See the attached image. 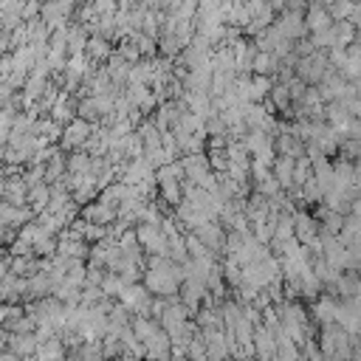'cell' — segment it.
Here are the masks:
<instances>
[{"mask_svg":"<svg viewBox=\"0 0 361 361\" xmlns=\"http://www.w3.org/2000/svg\"><path fill=\"white\" fill-rule=\"evenodd\" d=\"M330 68H333V65H330V54H327V51H316V54L302 56V59L296 62V76L305 79L307 85H322V79L327 76Z\"/></svg>","mask_w":361,"mask_h":361,"instance_id":"1","label":"cell"},{"mask_svg":"<svg viewBox=\"0 0 361 361\" xmlns=\"http://www.w3.org/2000/svg\"><path fill=\"white\" fill-rule=\"evenodd\" d=\"M152 296L149 288L144 282H133V285H124L118 302L133 313V316H149V305H152Z\"/></svg>","mask_w":361,"mask_h":361,"instance_id":"2","label":"cell"},{"mask_svg":"<svg viewBox=\"0 0 361 361\" xmlns=\"http://www.w3.org/2000/svg\"><path fill=\"white\" fill-rule=\"evenodd\" d=\"M93 130H96V124H93V121H85V118H79V116H76L71 124H65L62 138H59V147H62L65 152L85 149V144H87V138L93 135Z\"/></svg>","mask_w":361,"mask_h":361,"instance_id":"3","label":"cell"},{"mask_svg":"<svg viewBox=\"0 0 361 361\" xmlns=\"http://www.w3.org/2000/svg\"><path fill=\"white\" fill-rule=\"evenodd\" d=\"M276 25H279V31H282L288 39H293V42L310 34V31H307V23H305V11H302V8H293V6H285V8L276 14Z\"/></svg>","mask_w":361,"mask_h":361,"instance_id":"4","label":"cell"},{"mask_svg":"<svg viewBox=\"0 0 361 361\" xmlns=\"http://www.w3.org/2000/svg\"><path fill=\"white\" fill-rule=\"evenodd\" d=\"M144 347H147V361H172L175 358V350H172V336L161 327L158 333H152L147 341H144Z\"/></svg>","mask_w":361,"mask_h":361,"instance_id":"5","label":"cell"},{"mask_svg":"<svg viewBox=\"0 0 361 361\" xmlns=\"http://www.w3.org/2000/svg\"><path fill=\"white\" fill-rule=\"evenodd\" d=\"M73 6H76V0H42V20L51 28H62V25H68Z\"/></svg>","mask_w":361,"mask_h":361,"instance_id":"6","label":"cell"},{"mask_svg":"<svg viewBox=\"0 0 361 361\" xmlns=\"http://www.w3.org/2000/svg\"><path fill=\"white\" fill-rule=\"evenodd\" d=\"M82 217L87 220V223H99V226H113L116 220H118V206H113V203H107V200H93V203H87V206H82Z\"/></svg>","mask_w":361,"mask_h":361,"instance_id":"7","label":"cell"},{"mask_svg":"<svg viewBox=\"0 0 361 361\" xmlns=\"http://www.w3.org/2000/svg\"><path fill=\"white\" fill-rule=\"evenodd\" d=\"M3 347H8L17 355L28 358V355H37L39 338H37V333H11V330H3Z\"/></svg>","mask_w":361,"mask_h":361,"instance_id":"8","label":"cell"},{"mask_svg":"<svg viewBox=\"0 0 361 361\" xmlns=\"http://www.w3.org/2000/svg\"><path fill=\"white\" fill-rule=\"evenodd\" d=\"M220 259H223V245H226V228L220 226V220H206V223H200L197 228H192Z\"/></svg>","mask_w":361,"mask_h":361,"instance_id":"9","label":"cell"},{"mask_svg":"<svg viewBox=\"0 0 361 361\" xmlns=\"http://www.w3.org/2000/svg\"><path fill=\"white\" fill-rule=\"evenodd\" d=\"M336 310H338V296H333V293H322L316 302H310V319L319 327L333 324L336 322Z\"/></svg>","mask_w":361,"mask_h":361,"instance_id":"10","label":"cell"},{"mask_svg":"<svg viewBox=\"0 0 361 361\" xmlns=\"http://www.w3.org/2000/svg\"><path fill=\"white\" fill-rule=\"evenodd\" d=\"M254 347H257V358L262 361H276V353H279V338L271 327L259 324L254 330Z\"/></svg>","mask_w":361,"mask_h":361,"instance_id":"11","label":"cell"},{"mask_svg":"<svg viewBox=\"0 0 361 361\" xmlns=\"http://www.w3.org/2000/svg\"><path fill=\"white\" fill-rule=\"evenodd\" d=\"M305 23H307V31L316 34V31H324V28H333V14H330V6L319 3V0H310L307 11H305Z\"/></svg>","mask_w":361,"mask_h":361,"instance_id":"12","label":"cell"},{"mask_svg":"<svg viewBox=\"0 0 361 361\" xmlns=\"http://www.w3.org/2000/svg\"><path fill=\"white\" fill-rule=\"evenodd\" d=\"M274 175H276V180L282 183V189L285 192H290V189H296V158L293 155H276V161H274Z\"/></svg>","mask_w":361,"mask_h":361,"instance_id":"13","label":"cell"},{"mask_svg":"<svg viewBox=\"0 0 361 361\" xmlns=\"http://www.w3.org/2000/svg\"><path fill=\"white\" fill-rule=\"evenodd\" d=\"M76 104H79V102H73V99H71V93H68V90H62V93H59V99H56V104L51 107V113H48V116L65 127V124H71V121L79 116V113H76Z\"/></svg>","mask_w":361,"mask_h":361,"instance_id":"14","label":"cell"},{"mask_svg":"<svg viewBox=\"0 0 361 361\" xmlns=\"http://www.w3.org/2000/svg\"><path fill=\"white\" fill-rule=\"evenodd\" d=\"M324 118H327L330 127H336L338 133L347 135V127H350V121H353V113L347 110L344 102H327V107H324Z\"/></svg>","mask_w":361,"mask_h":361,"instance_id":"15","label":"cell"},{"mask_svg":"<svg viewBox=\"0 0 361 361\" xmlns=\"http://www.w3.org/2000/svg\"><path fill=\"white\" fill-rule=\"evenodd\" d=\"M104 68H107V73H110V79L118 85V87H127V82H130V71H133V62H127L118 51L104 62Z\"/></svg>","mask_w":361,"mask_h":361,"instance_id":"16","label":"cell"},{"mask_svg":"<svg viewBox=\"0 0 361 361\" xmlns=\"http://www.w3.org/2000/svg\"><path fill=\"white\" fill-rule=\"evenodd\" d=\"M85 54L90 56L93 65H102V62H107L116 51H113V45H110V39H104V37H99V34H90V42H87Z\"/></svg>","mask_w":361,"mask_h":361,"instance_id":"17","label":"cell"},{"mask_svg":"<svg viewBox=\"0 0 361 361\" xmlns=\"http://www.w3.org/2000/svg\"><path fill=\"white\" fill-rule=\"evenodd\" d=\"M37 358L39 361H65L68 358V344L62 341V336H54V338H48V341L39 344Z\"/></svg>","mask_w":361,"mask_h":361,"instance_id":"18","label":"cell"},{"mask_svg":"<svg viewBox=\"0 0 361 361\" xmlns=\"http://www.w3.org/2000/svg\"><path fill=\"white\" fill-rule=\"evenodd\" d=\"M279 68H282V59H279L276 54H271V51H259V54L254 56V73H257V76H274V79H276Z\"/></svg>","mask_w":361,"mask_h":361,"instance_id":"19","label":"cell"},{"mask_svg":"<svg viewBox=\"0 0 361 361\" xmlns=\"http://www.w3.org/2000/svg\"><path fill=\"white\" fill-rule=\"evenodd\" d=\"M51 197H54V189H51V183H45V180L28 189V206H31V209H34L37 214L48 209V203H51Z\"/></svg>","mask_w":361,"mask_h":361,"instance_id":"20","label":"cell"},{"mask_svg":"<svg viewBox=\"0 0 361 361\" xmlns=\"http://www.w3.org/2000/svg\"><path fill=\"white\" fill-rule=\"evenodd\" d=\"M316 217H319V223H322V231H327V234H341V228H344V214H338V212H333V209H327L324 203L316 209Z\"/></svg>","mask_w":361,"mask_h":361,"instance_id":"21","label":"cell"},{"mask_svg":"<svg viewBox=\"0 0 361 361\" xmlns=\"http://www.w3.org/2000/svg\"><path fill=\"white\" fill-rule=\"evenodd\" d=\"M299 285H302V299H307V302H316V299H319V296L327 290V288H324V282L316 276V271H313V268L302 274Z\"/></svg>","mask_w":361,"mask_h":361,"instance_id":"22","label":"cell"},{"mask_svg":"<svg viewBox=\"0 0 361 361\" xmlns=\"http://www.w3.org/2000/svg\"><path fill=\"white\" fill-rule=\"evenodd\" d=\"M68 172L73 175H87L93 172V155L87 149H73L68 152Z\"/></svg>","mask_w":361,"mask_h":361,"instance_id":"23","label":"cell"},{"mask_svg":"<svg viewBox=\"0 0 361 361\" xmlns=\"http://www.w3.org/2000/svg\"><path fill=\"white\" fill-rule=\"evenodd\" d=\"M271 102H274V107L279 110V113H288L290 107H293V96H290V87L285 85V82H274V87H271V96H268Z\"/></svg>","mask_w":361,"mask_h":361,"instance_id":"24","label":"cell"},{"mask_svg":"<svg viewBox=\"0 0 361 361\" xmlns=\"http://www.w3.org/2000/svg\"><path fill=\"white\" fill-rule=\"evenodd\" d=\"M336 37H338V48H350L358 39V25L353 20H336Z\"/></svg>","mask_w":361,"mask_h":361,"instance_id":"25","label":"cell"},{"mask_svg":"<svg viewBox=\"0 0 361 361\" xmlns=\"http://www.w3.org/2000/svg\"><path fill=\"white\" fill-rule=\"evenodd\" d=\"M76 113H79V118H85V121H93V124L102 121V107H99L96 96H85V99H79Z\"/></svg>","mask_w":361,"mask_h":361,"instance_id":"26","label":"cell"},{"mask_svg":"<svg viewBox=\"0 0 361 361\" xmlns=\"http://www.w3.org/2000/svg\"><path fill=\"white\" fill-rule=\"evenodd\" d=\"M102 350H104V358H107V361H116V358H121V355L127 353L121 336H116V333H107V336L102 338Z\"/></svg>","mask_w":361,"mask_h":361,"instance_id":"27","label":"cell"},{"mask_svg":"<svg viewBox=\"0 0 361 361\" xmlns=\"http://www.w3.org/2000/svg\"><path fill=\"white\" fill-rule=\"evenodd\" d=\"M124 279H121V274H116V271H107L104 274V279H102V290H104V296H110V299H118L121 296V290H124Z\"/></svg>","mask_w":361,"mask_h":361,"instance_id":"28","label":"cell"},{"mask_svg":"<svg viewBox=\"0 0 361 361\" xmlns=\"http://www.w3.org/2000/svg\"><path fill=\"white\" fill-rule=\"evenodd\" d=\"M79 358L82 361H107L104 358V350H102V338L99 341H85L79 347Z\"/></svg>","mask_w":361,"mask_h":361,"instance_id":"29","label":"cell"},{"mask_svg":"<svg viewBox=\"0 0 361 361\" xmlns=\"http://www.w3.org/2000/svg\"><path fill=\"white\" fill-rule=\"evenodd\" d=\"M254 189H257V192H262L265 197H276L279 192H285V189H282V183L276 180V175H274V172H271L268 178H262V180H257V183H254Z\"/></svg>","mask_w":361,"mask_h":361,"instance_id":"30","label":"cell"},{"mask_svg":"<svg viewBox=\"0 0 361 361\" xmlns=\"http://www.w3.org/2000/svg\"><path fill=\"white\" fill-rule=\"evenodd\" d=\"M206 133H209V135H231V133H228V124H226V118H223L220 113H212V116L206 118Z\"/></svg>","mask_w":361,"mask_h":361,"instance_id":"31","label":"cell"},{"mask_svg":"<svg viewBox=\"0 0 361 361\" xmlns=\"http://www.w3.org/2000/svg\"><path fill=\"white\" fill-rule=\"evenodd\" d=\"M206 152H209V164H212V169H214V172H228L231 158H228V152H226V149H206Z\"/></svg>","mask_w":361,"mask_h":361,"instance_id":"32","label":"cell"},{"mask_svg":"<svg viewBox=\"0 0 361 361\" xmlns=\"http://www.w3.org/2000/svg\"><path fill=\"white\" fill-rule=\"evenodd\" d=\"M347 271H361V240L347 245Z\"/></svg>","mask_w":361,"mask_h":361,"instance_id":"33","label":"cell"},{"mask_svg":"<svg viewBox=\"0 0 361 361\" xmlns=\"http://www.w3.org/2000/svg\"><path fill=\"white\" fill-rule=\"evenodd\" d=\"M96 14H116L118 11V0H90Z\"/></svg>","mask_w":361,"mask_h":361,"instance_id":"34","label":"cell"},{"mask_svg":"<svg viewBox=\"0 0 361 361\" xmlns=\"http://www.w3.org/2000/svg\"><path fill=\"white\" fill-rule=\"evenodd\" d=\"M228 141H231V135H209V149H226L228 147Z\"/></svg>","mask_w":361,"mask_h":361,"instance_id":"35","label":"cell"},{"mask_svg":"<svg viewBox=\"0 0 361 361\" xmlns=\"http://www.w3.org/2000/svg\"><path fill=\"white\" fill-rule=\"evenodd\" d=\"M0 361H23V355H17L14 350H8V347H3V355H0Z\"/></svg>","mask_w":361,"mask_h":361,"instance_id":"36","label":"cell"},{"mask_svg":"<svg viewBox=\"0 0 361 361\" xmlns=\"http://www.w3.org/2000/svg\"><path fill=\"white\" fill-rule=\"evenodd\" d=\"M350 214H358V217H361V195L353 200V212H350Z\"/></svg>","mask_w":361,"mask_h":361,"instance_id":"37","label":"cell"},{"mask_svg":"<svg viewBox=\"0 0 361 361\" xmlns=\"http://www.w3.org/2000/svg\"><path fill=\"white\" fill-rule=\"evenodd\" d=\"M116 361H141V358H138V355H133V353H124V355H121V358H116Z\"/></svg>","mask_w":361,"mask_h":361,"instance_id":"38","label":"cell"},{"mask_svg":"<svg viewBox=\"0 0 361 361\" xmlns=\"http://www.w3.org/2000/svg\"><path fill=\"white\" fill-rule=\"evenodd\" d=\"M271 3H274V6H276V11H282V8H285V6H288V3H290V0H271Z\"/></svg>","mask_w":361,"mask_h":361,"instance_id":"39","label":"cell"},{"mask_svg":"<svg viewBox=\"0 0 361 361\" xmlns=\"http://www.w3.org/2000/svg\"><path fill=\"white\" fill-rule=\"evenodd\" d=\"M172 361H189V358H186V355H175Z\"/></svg>","mask_w":361,"mask_h":361,"instance_id":"40","label":"cell"},{"mask_svg":"<svg viewBox=\"0 0 361 361\" xmlns=\"http://www.w3.org/2000/svg\"><path fill=\"white\" fill-rule=\"evenodd\" d=\"M23 361H39V358H37V355H28V358H23Z\"/></svg>","mask_w":361,"mask_h":361,"instance_id":"41","label":"cell"},{"mask_svg":"<svg viewBox=\"0 0 361 361\" xmlns=\"http://www.w3.org/2000/svg\"><path fill=\"white\" fill-rule=\"evenodd\" d=\"M355 189H358V195H361V178H358V180H355Z\"/></svg>","mask_w":361,"mask_h":361,"instance_id":"42","label":"cell"}]
</instances>
